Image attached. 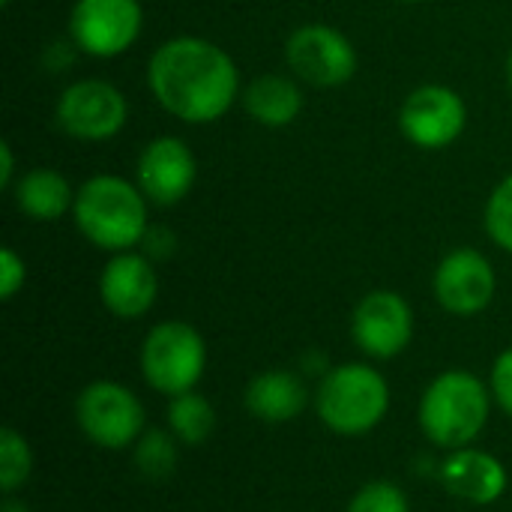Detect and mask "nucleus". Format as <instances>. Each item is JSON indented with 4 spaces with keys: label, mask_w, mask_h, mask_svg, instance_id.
<instances>
[{
    "label": "nucleus",
    "mask_w": 512,
    "mask_h": 512,
    "mask_svg": "<svg viewBox=\"0 0 512 512\" xmlns=\"http://www.w3.org/2000/svg\"><path fill=\"white\" fill-rule=\"evenodd\" d=\"M432 294L444 312L474 318L492 306L498 294V273L480 249L459 246L438 261L432 273Z\"/></svg>",
    "instance_id": "12"
},
{
    "label": "nucleus",
    "mask_w": 512,
    "mask_h": 512,
    "mask_svg": "<svg viewBox=\"0 0 512 512\" xmlns=\"http://www.w3.org/2000/svg\"><path fill=\"white\" fill-rule=\"evenodd\" d=\"M240 105L252 123L264 129H288L300 120L306 108V93L291 72H264L243 84Z\"/></svg>",
    "instance_id": "16"
},
{
    "label": "nucleus",
    "mask_w": 512,
    "mask_h": 512,
    "mask_svg": "<svg viewBox=\"0 0 512 512\" xmlns=\"http://www.w3.org/2000/svg\"><path fill=\"white\" fill-rule=\"evenodd\" d=\"M246 411L267 423V426H282L297 420L306 405H309V390L297 372L288 369H267L255 375L246 387Z\"/></svg>",
    "instance_id": "18"
},
{
    "label": "nucleus",
    "mask_w": 512,
    "mask_h": 512,
    "mask_svg": "<svg viewBox=\"0 0 512 512\" xmlns=\"http://www.w3.org/2000/svg\"><path fill=\"white\" fill-rule=\"evenodd\" d=\"M132 180L150 207H177L192 195L198 183V156L186 138L156 135L138 150Z\"/></svg>",
    "instance_id": "11"
},
{
    "label": "nucleus",
    "mask_w": 512,
    "mask_h": 512,
    "mask_svg": "<svg viewBox=\"0 0 512 512\" xmlns=\"http://www.w3.org/2000/svg\"><path fill=\"white\" fill-rule=\"evenodd\" d=\"M396 126L411 147L441 153L465 135L468 102L450 84H420L402 99Z\"/></svg>",
    "instance_id": "9"
},
{
    "label": "nucleus",
    "mask_w": 512,
    "mask_h": 512,
    "mask_svg": "<svg viewBox=\"0 0 512 512\" xmlns=\"http://www.w3.org/2000/svg\"><path fill=\"white\" fill-rule=\"evenodd\" d=\"M489 411L492 390L468 369H447L423 390L417 417L429 444L453 453L483 435Z\"/></svg>",
    "instance_id": "3"
},
{
    "label": "nucleus",
    "mask_w": 512,
    "mask_h": 512,
    "mask_svg": "<svg viewBox=\"0 0 512 512\" xmlns=\"http://www.w3.org/2000/svg\"><path fill=\"white\" fill-rule=\"evenodd\" d=\"M285 63L288 72L309 87L333 90L354 81L360 69L357 45L348 33L327 21H306L294 27L285 39Z\"/></svg>",
    "instance_id": "6"
},
{
    "label": "nucleus",
    "mask_w": 512,
    "mask_h": 512,
    "mask_svg": "<svg viewBox=\"0 0 512 512\" xmlns=\"http://www.w3.org/2000/svg\"><path fill=\"white\" fill-rule=\"evenodd\" d=\"M24 282H27V264L12 246H6L0 252V297H3V303L15 300V294L24 291Z\"/></svg>",
    "instance_id": "24"
},
{
    "label": "nucleus",
    "mask_w": 512,
    "mask_h": 512,
    "mask_svg": "<svg viewBox=\"0 0 512 512\" xmlns=\"http://www.w3.org/2000/svg\"><path fill=\"white\" fill-rule=\"evenodd\" d=\"M21 174H15V153L9 141H0V189H12L15 180Z\"/></svg>",
    "instance_id": "27"
},
{
    "label": "nucleus",
    "mask_w": 512,
    "mask_h": 512,
    "mask_svg": "<svg viewBox=\"0 0 512 512\" xmlns=\"http://www.w3.org/2000/svg\"><path fill=\"white\" fill-rule=\"evenodd\" d=\"M75 423L99 450H126L147 432L141 399L117 381H93L75 399Z\"/></svg>",
    "instance_id": "10"
},
{
    "label": "nucleus",
    "mask_w": 512,
    "mask_h": 512,
    "mask_svg": "<svg viewBox=\"0 0 512 512\" xmlns=\"http://www.w3.org/2000/svg\"><path fill=\"white\" fill-rule=\"evenodd\" d=\"M147 90L153 102L186 126H210L231 114L243 96L240 66L207 36H171L147 60Z\"/></svg>",
    "instance_id": "1"
},
{
    "label": "nucleus",
    "mask_w": 512,
    "mask_h": 512,
    "mask_svg": "<svg viewBox=\"0 0 512 512\" xmlns=\"http://www.w3.org/2000/svg\"><path fill=\"white\" fill-rule=\"evenodd\" d=\"M396 3H405V6H417V3H426V0H396Z\"/></svg>",
    "instance_id": "30"
},
{
    "label": "nucleus",
    "mask_w": 512,
    "mask_h": 512,
    "mask_svg": "<svg viewBox=\"0 0 512 512\" xmlns=\"http://www.w3.org/2000/svg\"><path fill=\"white\" fill-rule=\"evenodd\" d=\"M144 18L141 0H75L66 18V36L84 57L114 60L138 45Z\"/></svg>",
    "instance_id": "8"
},
{
    "label": "nucleus",
    "mask_w": 512,
    "mask_h": 512,
    "mask_svg": "<svg viewBox=\"0 0 512 512\" xmlns=\"http://www.w3.org/2000/svg\"><path fill=\"white\" fill-rule=\"evenodd\" d=\"M174 234L171 231H165V228H153L150 225V231H147V237H144V243H141V249H144V255L147 258H168L171 252H174Z\"/></svg>",
    "instance_id": "26"
},
{
    "label": "nucleus",
    "mask_w": 512,
    "mask_h": 512,
    "mask_svg": "<svg viewBox=\"0 0 512 512\" xmlns=\"http://www.w3.org/2000/svg\"><path fill=\"white\" fill-rule=\"evenodd\" d=\"M0 512H30V510H27V504H24V501H15L12 495H6V501H3Z\"/></svg>",
    "instance_id": "28"
},
{
    "label": "nucleus",
    "mask_w": 512,
    "mask_h": 512,
    "mask_svg": "<svg viewBox=\"0 0 512 512\" xmlns=\"http://www.w3.org/2000/svg\"><path fill=\"white\" fill-rule=\"evenodd\" d=\"M441 483L453 498L468 501L474 507H489L507 495L510 474L498 456L477 447H462L444 459Z\"/></svg>",
    "instance_id": "15"
},
{
    "label": "nucleus",
    "mask_w": 512,
    "mask_h": 512,
    "mask_svg": "<svg viewBox=\"0 0 512 512\" xmlns=\"http://www.w3.org/2000/svg\"><path fill=\"white\" fill-rule=\"evenodd\" d=\"M141 375L162 396H180L198 387L207 369V342L186 321H159L141 342Z\"/></svg>",
    "instance_id": "5"
},
{
    "label": "nucleus",
    "mask_w": 512,
    "mask_h": 512,
    "mask_svg": "<svg viewBox=\"0 0 512 512\" xmlns=\"http://www.w3.org/2000/svg\"><path fill=\"white\" fill-rule=\"evenodd\" d=\"M168 432L186 447H201L216 432V408L195 390L180 393L168 402Z\"/></svg>",
    "instance_id": "19"
},
{
    "label": "nucleus",
    "mask_w": 512,
    "mask_h": 512,
    "mask_svg": "<svg viewBox=\"0 0 512 512\" xmlns=\"http://www.w3.org/2000/svg\"><path fill=\"white\" fill-rule=\"evenodd\" d=\"M489 390L492 399L498 402V408L512 417V348L501 351L492 363V378H489Z\"/></svg>",
    "instance_id": "25"
},
{
    "label": "nucleus",
    "mask_w": 512,
    "mask_h": 512,
    "mask_svg": "<svg viewBox=\"0 0 512 512\" xmlns=\"http://www.w3.org/2000/svg\"><path fill=\"white\" fill-rule=\"evenodd\" d=\"M483 228L498 249L512 255V171L492 186L483 207Z\"/></svg>",
    "instance_id": "22"
},
{
    "label": "nucleus",
    "mask_w": 512,
    "mask_h": 512,
    "mask_svg": "<svg viewBox=\"0 0 512 512\" xmlns=\"http://www.w3.org/2000/svg\"><path fill=\"white\" fill-rule=\"evenodd\" d=\"M351 339L372 360H393L414 339V309L393 288H375L351 312Z\"/></svg>",
    "instance_id": "13"
},
{
    "label": "nucleus",
    "mask_w": 512,
    "mask_h": 512,
    "mask_svg": "<svg viewBox=\"0 0 512 512\" xmlns=\"http://www.w3.org/2000/svg\"><path fill=\"white\" fill-rule=\"evenodd\" d=\"M18 213L30 222H60L75 207L78 186L69 183V177L60 168L36 165L30 171H21L15 186L9 189Z\"/></svg>",
    "instance_id": "17"
},
{
    "label": "nucleus",
    "mask_w": 512,
    "mask_h": 512,
    "mask_svg": "<svg viewBox=\"0 0 512 512\" xmlns=\"http://www.w3.org/2000/svg\"><path fill=\"white\" fill-rule=\"evenodd\" d=\"M72 222L78 234L114 255L138 249L150 231V201L135 180L120 174H93L75 192Z\"/></svg>",
    "instance_id": "2"
},
{
    "label": "nucleus",
    "mask_w": 512,
    "mask_h": 512,
    "mask_svg": "<svg viewBox=\"0 0 512 512\" xmlns=\"http://www.w3.org/2000/svg\"><path fill=\"white\" fill-rule=\"evenodd\" d=\"M159 297V276L153 267V258H147L138 249L114 252L102 273H99V300L102 306L120 318L135 321L144 318Z\"/></svg>",
    "instance_id": "14"
},
{
    "label": "nucleus",
    "mask_w": 512,
    "mask_h": 512,
    "mask_svg": "<svg viewBox=\"0 0 512 512\" xmlns=\"http://www.w3.org/2000/svg\"><path fill=\"white\" fill-rule=\"evenodd\" d=\"M507 84H510V90H512V51L507 54Z\"/></svg>",
    "instance_id": "29"
},
{
    "label": "nucleus",
    "mask_w": 512,
    "mask_h": 512,
    "mask_svg": "<svg viewBox=\"0 0 512 512\" xmlns=\"http://www.w3.org/2000/svg\"><path fill=\"white\" fill-rule=\"evenodd\" d=\"M390 411V384L369 363H342L321 375L315 390V414L336 435H366L384 423Z\"/></svg>",
    "instance_id": "4"
},
{
    "label": "nucleus",
    "mask_w": 512,
    "mask_h": 512,
    "mask_svg": "<svg viewBox=\"0 0 512 512\" xmlns=\"http://www.w3.org/2000/svg\"><path fill=\"white\" fill-rule=\"evenodd\" d=\"M0 3H3V6H9V3H12V0H0Z\"/></svg>",
    "instance_id": "31"
},
{
    "label": "nucleus",
    "mask_w": 512,
    "mask_h": 512,
    "mask_svg": "<svg viewBox=\"0 0 512 512\" xmlns=\"http://www.w3.org/2000/svg\"><path fill=\"white\" fill-rule=\"evenodd\" d=\"M348 512H411L408 495L390 480H372L351 498Z\"/></svg>",
    "instance_id": "23"
},
{
    "label": "nucleus",
    "mask_w": 512,
    "mask_h": 512,
    "mask_svg": "<svg viewBox=\"0 0 512 512\" xmlns=\"http://www.w3.org/2000/svg\"><path fill=\"white\" fill-rule=\"evenodd\" d=\"M177 438L171 432H162V429H147L135 447H132V456H135V468L147 477V480H165L174 474L177 468Z\"/></svg>",
    "instance_id": "20"
},
{
    "label": "nucleus",
    "mask_w": 512,
    "mask_h": 512,
    "mask_svg": "<svg viewBox=\"0 0 512 512\" xmlns=\"http://www.w3.org/2000/svg\"><path fill=\"white\" fill-rule=\"evenodd\" d=\"M54 123L72 141L105 144L126 129L129 99L114 81L78 78L60 90L54 105Z\"/></svg>",
    "instance_id": "7"
},
{
    "label": "nucleus",
    "mask_w": 512,
    "mask_h": 512,
    "mask_svg": "<svg viewBox=\"0 0 512 512\" xmlns=\"http://www.w3.org/2000/svg\"><path fill=\"white\" fill-rule=\"evenodd\" d=\"M33 474V453L21 432L0 429V489L6 495H15Z\"/></svg>",
    "instance_id": "21"
}]
</instances>
